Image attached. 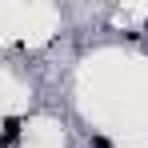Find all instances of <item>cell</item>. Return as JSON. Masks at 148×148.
Returning <instances> with one entry per match:
<instances>
[{
    "label": "cell",
    "instance_id": "obj_1",
    "mask_svg": "<svg viewBox=\"0 0 148 148\" xmlns=\"http://www.w3.org/2000/svg\"><path fill=\"white\" fill-rule=\"evenodd\" d=\"M20 136V120L12 116V120H4V140H16Z\"/></svg>",
    "mask_w": 148,
    "mask_h": 148
},
{
    "label": "cell",
    "instance_id": "obj_4",
    "mask_svg": "<svg viewBox=\"0 0 148 148\" xmlns=\"http://www.w3.org/2000/svg\"><path fill=\"white\" fill-rule=\"evenodd\" d=\"M144 32H148V24H144Z\"/></svg>",
    "mask_w": 148,
    "mask_h": 148
},
{
    "label": "cell",
    "instance_id": "obj_3",
    "mask_svg": "<svg viewBox=\"0 0 148 148\" xmlns=\"http://www.w3.org/2000/svg\"><path fill=\"white\" fill-rule=\"evenodd\" d=\"M0 148H12V144H0Z\"/></svg>",
    "mask_w": 148,
    "mask_h": 148
},
{
    "label": "cell",
    "instance_id": "obj_2",
    "mask_svg": "<svg viewBox=\"0 0 148 148\" xmlns=\"http://www.w3.org/2000/svg\"><path fill=\"white\" fill-rule=\"evenodd\" d=\"M88 144H92V148H112V140H108V136H100V132H92V136H88Z\"/></svg>",
    "mask_w": 148,
    "mask_h": 148
}]
</instances>
